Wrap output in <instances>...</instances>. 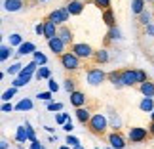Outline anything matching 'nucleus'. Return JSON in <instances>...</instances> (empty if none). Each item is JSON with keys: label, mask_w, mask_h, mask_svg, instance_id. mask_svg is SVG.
<instances>
[{"label": "nucleus", "mask_w": 154, "mask_h": 149, "mask_svg": "<svg viewBox=\"0 0 154 149\" xmlns=\"http://www.w3.org/2000/svg\"><path fill=\"white\" fill-rule=\"evenodd\" d=\"M88 126L93 134H103L106 128H109V121H106V117L101 115V113H97V115L91 117V121L88 122Z\"/></svg>", "instance_id": "obj_1"}, {"label": "nucleus", "mask_w": 154, "mask_h": 149, "mask_svg": "<svg viewBox=\"0 0 154 149\" xmlns=\"http://www.w3.org/2000/svg\"><path fill=\"white\" fill-rule=\"evenodd\" d=\"M61 65L69 71H76L80 67V57H76L72 52H67V53L61 56Z\"/></svg>", "instance_id": "obj_2"}, {"label": "nucleus", "mask_w": 154, "mask_h": 149, "mask_svg": "<svg viewBox=\"0 0 154 149\" xmlns=\"http://www.w3.org/2000/svg\"><path fill=\"white\" fill-rule=\"evenodd\" d=\"M72 53H74L76 57H80V59H88V57H91L95 52L91 50V46H90V44L78 42V44H74V46H72Z\"/></svg>", "instance_id": "obj_3"}, {"label": "nucleus", "mask_w": 154, "mask_h": 149, "mask_svg": "<svg viewBox=\"0 0 154 149\" xmlns=\"http://www.w3.org/2000/svg\"><path fill=\"white\" fill-rule=\"evenodd\" d=\"M69 10L67 8H59V10H55V11H51V14H50V17H48V19L50 21H53V23H55V25H65V23H67L69 21Z\"/></svg>", "instance_id": "obj_4"}, {"label": "nucleus", "mask_w": 154, "mask_h": 149, "mask_svg": "<svg viewBox=\"0 0 154 149\" xmlns=\"http://www.w3.org/2000/svg\"><path fill=\"white\" fill-rule=\"evenodd\" d=\"M86 79H88V82H90L91 86H99L101 82L106 79V75L103 73L101 69H97V67H93V69H90L88 71V75H86Z\"/></svg>", "instance_id": "obj_5"}, {"label": "nucleus", "mask_w": 154, "mask_h": 149, "mask_svg": "<svg viewBox=\"0 0 154 149\" xmlns=\"http://www.w3.org/2000/svg\"><path fill=\"white\" fill-rule=\"evenodd\" d=\"M146 136H149V132H146L145 128L133 126V128H129L128 138H129V141H131V144H141V141H145V140H146Z\"/></svg>", "instance_id": "obj_6"}, {"label": "nucleus", "mask_w": 154, "mask_h": 149, "mask_svg": "<svg viewBox=\"0 0 154 149\" xmlns=\"http://www.w3.org/2000/svg\"><path fill=\"white\" fill-rule=\"evenodd\" d=\"M133 84H137L135 69H124L122 71V86H133Z\"/></svg>", "instance_id": "obj_7"}, {"label": "nucleus", "mask_w": 154, "mask_h": 149, "mask_svg": "<svg viewBox=\"0 0 154 149\" xmlns=\"http://www.w3.org/2000/svg\"><path fill=\"white\" fill-rule=\"evenodd\" d=\"M48 46H50V50L55 53V56H63V53H67V52H65V46H67V44H65L59 37L48 40Z\"/></svg>", "instance_id": "obj_8"}, {"label": "nucleus", "mask_w": 154, "mask_h": 149, "mask_svg": "<svg viewBox=\"0 0 154 149\" xmlns=\"http://www.w3.org/2000/svg\"><path fill=\"white\" fill-rule=\"evenodd\" d=\"M109 144H110L112 149H124L126 147V138H124L120 132H112L109 136Z\"/></svg>", "instance_id": "obj_9"}, {"label": "nucleus", "mask_w": 154, "mask_h": 149, "mask_svg": "<svg viewBox=\"0 0 154 149\" xmlns=\"http://www.w3.org/2000/svg\"><path fill=\"white\" fill-rule=\"evenodd\" d=\"M57 33H59V29H57L55 23L50 21V19H46L44 21V38L46 40H51V38L57 37Z\"/></svg>", "instance_id": "obj_10"}, {"label": "nucleus", "mask_w": 154, "mask_h": 149, "mask_svg": "<svg viewBox=\"0 0 154 149\" xmlns=\"http://www.w3.org/2000/svg\"><path fill=\"white\" fill-rule=\"evenodd\" d=\"M67 10H69L70 15H80L82 10H84V2H82V0H70L67 4Z\"/></svg>", "instance_id": "obj_11"}, {"label": "nucleus", "mask_w": 154, "mask_h": 149, "mask_svg": "<svg viewBox=\"0 0 154 149\" xmlns=\"http://www.w3.org/2000/svg\"><path fill=\"white\" fill-rule=\"evenodd\" d=\"M70 103H72L76 109H80V107H84V103H86V96H84L82 92L76 90V92L70 94Z\"/></svg>", "instance_id": "obj_12"}, {"label": "nucleus", "mask_w": 154, "mask_h": 149, "mask_svg": "<svg viewBox=\"0 0 154 149\" xmlns=\"http://www.w3.org/2000/svg\"><path fill=\"white\" fill-rule=\"evenodd\" d=\"M31 79H32V75L21 73L19 76H15V79H14V82H11V86H14V88H21V86L29 84V82H31Z\"/></svg>", "instance_id": "obj_13"}, {"label": "nucleus", "mask_w": 154, "mask_h": 149, "mask_svg": "<svg viewBox=\"0 0 154 149\" xmlns=\"http://www.w3.org/2000/svg\"><path fill=\"white\" fill-rule=\"evenodd\" d=\"M57 37L61 38L65 44H70V42H72V31H70L69 27H65V25H63V27H59V33H57Z\"/></svg>", "instance_id": "obj_14"}, {"label": "nucleus", "mask_w": 154, "mask_h": 149, "mask_svg": "<svg viewBox=\"0 0 154 149\" xmlns=\"http://www.w3.org/2000/svg\"><path fill=\"white\" fill-rule=\"evenodd\" d=\"M23 8V0H4L6 11H19Z\"/></svg>", "instance_id": "obj_15"}, {"label": "nucleus", "mask_w": 154, "mask_h": 149, "mask_svg": "<svg viewBox=\"0 0 154 149\" xmlns=\"http://www.w3.org/2000/svg\"><path fill=\"white\" fill-rule=\"evenodd\" d=\"M139 90H141V94H143L145 98H152L154 96V82H143V84L139 86Z\"/></svg>", "instance_id": "obj_16"}, {"label": "nucleus", "mask_w": 154, "mask_h": 149, "mask_svg": "<svg viewBox=\"0 0 154 149\" xmlns=\"http://www.w3.org/2000/svg\"><path fill=\"white\" fill-rule=\"evenodd\" d=\"M34 52H36V46L32 42H23L19 48H17V53H19V56H27V53H34Z\"/></svg>", "instance_id": "obj_17"}, {"label": "nucleus", "mask_w": 154, "mask_h": 149, "mask_svg": "<svg viewBox=\"0 0 154 149\" xmlns=\"http://www.w3.org/2000/svg\"><path fill=\"white\" fill-rule=\"evenodd\" d=\"M76 118L82 122V124H88L91 121V115H90V111L84 109V107H80V109H76Z\"/></svg>", "instance_id": "obj_18"}, {"label": "nucleus", "mask_w": 154, "mask_h": 149, "mask_svg": "<svg viewBox=\"0 0 154 149\" xmlns=\"http://www.w3.org/2000/svg\"><path fill=\"white\" fill-rule=\"evenodd\" d=\"M139 109L145 111V113H152L154 111V101H152V98H143V101L139 103Z\"/></svg>", "instance_id": "obj_19"}, {"label": "nucleus", "mask_w": 154, "mask_h": 149, "mask_svg": "<svg viewBox=\"0 0 154 149\" xmlns=\"http://www.w3.org/2000/svg\"><path fill=\"white\" fill-rule=\"evenodd\" d=\"M145 4H146L145 0H133V2H131V11L135 15H141L145 11Z\"/></svg>", "instance_id": "obj_20"}, {"label": "nucleus", "mask_w": 154, "mask_h": 149, "mask_svg": "<svg viewBox=\"0 0 154 149\" xmlns=\"http://www.w3.org/2000/svg\"><path fill=\"white\" fill-rule=\"evenodd\" d=\"M103 21L109 25V29H110V27H116V25H114V21H116V19H114V11H112L110 8L103 11Z\"/></svg>", "instance_id": "obj_21"}, {"label": "nucleus", "mask_w": 154, "mask_h": 149, "mask_svg": "<svg viewBox=\"0 0 154 149\" xmlns=\"http://www.w3.org/2000/svg\"><path fill=\"white\" fill-rule=\"evenodd\" d=\"M15 140L19 141V144H25V141H29V134H27V128L25 126H19L15 130Z\"/></svg>", "instance_id": "obj_22"}, {"label": "nucleus", "mask_w": 154, "mask_h": 149, "mask_svg": "<svg viewBox=\"0 0 154 149\" xmlns=\"http://www.w3.org/2000/svg\"><path fill=\"white\" fill-rule=\"evenodd\" d=\"M93 57H95L97 63H106V61H109V50H105V48L97 50L95 53H93Z\"/></svg>", "instance_id": "obj_23"}, {"label": "nucleus", "mask_w": 154, "mask_h": 149, "mask_svg": "<svg viewBox=\"0 0 154 149\" xmlns=\"http://www.w3.org/2000/svg\"><path fill=\"white\" fill-rule=\"evenodd\" d=\"M106 76H109V80L114 86H122V71H112V73H109Z\"/></svg>", "instance_id": "obj_24"}, {"label": "nucleus", "mask_w": 154, "mask_h": 149, "mask_svg": "<svg viewBox=\"0 0 154 149\" xmlns=\"http://www.w3.org/2000/svg\"><path fill=\"white\" fill-rule=\"evenodd\" d=\"M15 109H17V111H31V109H32V101L29 99V98H25V99H21L19 103L15 105Z\"/></svg>", "instance_id": "obj_25"}, {"label": "nucleus", "mask_w": 154, "mask_h": 149, "mask_svg": "<svg viewBox=\"0 0 154 149\" xmlns=\"http://www.w3.org/2000/svg\"><path fill=\"white\" fill-rule=\"evenodd\" d=\"M34 76H36L38 80H42V79H48L50 80L51 79V73H50V69L44 65V67H38V71H36V75H34Z\"/></svg>", "instance_id": "obj_26"}, {"label": "nucleus", "mask_w": 154, "mask_h": 149, "mask_svg": "<svg viewBox=\"0 0 154 149\" xmlns=\"http://www.w3.org/2000/svg\"><path fill=\"white\" fill-rule=\"evenodd\" d=\"M139 23H141V25H145V27H149L150 23H152V15H150V11H149V10H145L143 14L139 15Z\"/></svg>", "instance_id": "obj_27"}, {"label": "nucleus", "mask_w": 154, "mask_h": 149, "mask_svg": "<svg viewBox=\"0 0 154 149\" xmlns=\"http://www.w3.org/2000/svg\"><path fill=\"white\" fill-rule=\"evenodd\" d=\"M32 56H34V61H36V63L40 65V67H44V65L48 63V57H46V56H44L42 52H38V50H36V52L32 53Z\"/></svg>", "instance_id": "obj_28"}, {"label": "nucleus", "mask_w": 154, "mask_h": 149, "mask_svg": "<svg viewBox=\"0 0 154 149\" xmlns=\"http://www.w3.org/2000/svg\"><path fill=\"white\" fill-rule=\"evenodd\" d=\"M23 69H25V65H21V63H14V65H11V67L8 69V73H10V75H17V76H19V75L23 73Z\"/></svg>", "instance_id": "obj_29"}, {"label": "nucleus", "mask_w": 154, "mask_h": 149, "mask_svg": "<svg viewBox=\"0 0 154 149\" xmlns=\"http://www.w3.org/2000/svg\"><path fill=\"white\" fill-rule=\"evenodd\" d=\"M23 126L27 128V134H29V141H31V144H34V141H38V140H36V134H34V128L31 126V122H25Z\"/></svg>", "instance_id": "obj_30"}, {"label": "nucleus", "mask_w": 154, "mask_h": 149, "mask_svg": "<svg viewBox=\"0 0 154 149\" xmlns=\"http://www.w3.org/2000/svg\"><path fill=\"white\" fill-rule=\"evenodd\" d=\"M10 56H11V46L2 44V48H0V59H2V61H6Z\"/></svg>", "instance_id": "obj_31"}, {"label": "nucleus", "mask_w": 154, "mask_h": 149, "mask_svg": "<svg viewBox=\"0 0 154 149\" xmlns=\"http://www.w3.org/2000/svg\"><path fill=\"white\" fill-rule=\"evenodd\" d=\"M21 44H23V37L17 34V33H14L10 37V46H21Z\"/></svg>", "instance_id": "obj_32"}, {"label": "nucleus", "mask_w": 154, "mask_h": 149, "mask_svg": "<svg viewBox=\"0 0 154 149\" xmlns=\"http://www.w3.org/2000/svg\"><path fill=\"white\" fill-rule=\"evenodd\" d=\"M106 38H109V40L120 38V29H118V27H110V29H109V34H106Z\"/></svg>", "instance_id": "obj_33"}, {"label": "nucleus", "mask_w": 154, "mask_h": 149, "mask_svg": "<svg viewBox=\"0 0 154 149\" xmlns=\"http://www.w3.org/2000/svg\"><path fill=\"white\" fill-rule=\"evenodd\" d=\"M15 92H17V88H14V86H11L10 90H6V92L2 94V99H4V103H8V101H10L11 98H14V96H15Z\"/></svg>", "instance_id": "obj_34"}, {"label": "nucleus", "mask_w": 154, "mask_h": 149, "mask_svg": "<svg viewBox=\"0 0 154 149\" xmlns=\"http://www.w3.org/2000/svg\"><path fill=\"white\" fill-rule=\"evenodd\" d=\"M65 144H67V145H70V147L74 149V147H78V145H80V140H78V138H74V136H70V134H69V136H67V140H65Z\"/></svg>", "instance_id": "obj_35"}, {"label": "nucleus", "mask_w": 154, "mask_h": 149, "mask_svg": "<svg viewBox=\"0 0 154 149\" xmlns=\"http://www.w3.org/2000/svg\"><path fill=\"white\" fill-rule=\"evenodd\" d=\"M55 121H57V124H67L70 121V117H69V113H59L55 117Z\"/></svg>", "instance_id": "obj_36"}, {"label": "nucleus", "mask_w": 154, "mask_h": 149, "mask_svg": "<svg viewBox=\"0 0 154 149\" xmlns=\"http://www.w3.org/2000/svg\"><path fill=\"white\" fill-rule=\"evenodd\" d=\"M95 2L97 8H101V10H109L110 8V0H93Z\"/></svg>", "instance_id": "obj_37"}, {"label": "nucleus", "mask_w": 154, "mask_h": 149, "mask_svg": "<svg viewBox=\"0 0 154 149\" xmlns=\"http://www.w3.org/2000/svg\"><path fill=\"white\" fill-rule=\"evenodd\" d=\"M135 73H137V84H143V82H146V73L141 69H135Z\"/></svg>", "instance_id": "obj_38"}, {"label": "nucleus", "mask_w": 154, "mask_h": 149, "mask_svg": "<svg viewBox=\"0 0 154 149\" xmlns=\"http://www.w3.org/2000/svg\"><path fill=\"white\" fill-rule=\"evenodd\" d=\"M65 90H67L69 94L76 92V90H74V80H72V79H67V80H65Z\"/></svg>", "instance_id": "obj_39"}, {"label": "nucleus", "mask_w": 154, "mask_h": 149, "mask_svg": "<svg viewBox=\"0 0 154 149\" xmlns=\"http://www.w3.org/2000/svg\"><path fill=\"white\" fill-rule=\"evenodd\" d=\"M36 98L42 99V101H48V103H50V101H51V92H50V90H48V92H38Z\"/></svg>", "instance_id": "obj_40"}, {"label": "nucleus", "mask_w": 154, "mask_h": 149, "mask_svg": "<svg viewBox=\"0 0 154 149\" xmlns=\"http://www.w3.org/2000/svg\"><path fill=\"white\" fill-rule=\"evenodd\" d=\"M48 111H63V103H55V101H50V103H48Z\"/></svg>", "instance_id": "obj_41"}, {"label": "nucleus", "mask_w": 154, "mask_h": 149, "mask_svg": "<svg viewBox=\"0 0 154 149\" xmlns=\"http://www.w3.org/2000/svg\"><path fill=\"white\" fill-rule=\"evenodd\" d=\"M48 86H50V92H51V94L59 90V84H57V82L53 80V79H50V80H48Z\"/></svg>", "instance_id": "obj_42"}, {"label": "nucleus", "mask_w": 154, "mask_h": 149, "mask_svg": "<svg viewBox=\"0 0 154 149\" xmlns=\"http://www.w3.org/2000/svg\"><path fill=\"white\" fill-rule=\"evenodd\" d=\"M110 122H112V126H114V128H120V117H118L116 113H114V115H112Z\"/></svg>", "instance_id": "obj_43"}, {"label": "nucleus", "mask_w": 154, "mask_h": 149, "mask_svg": "<svg viewBox=\"0 0 154 149\" xmlns=\"http://www.w3.org/2000/svg\"><path fill=\"white\" fill-rule=\"evenodd\" d=\"M63 130H65V132H72V130H74V124H72V121H69L67 124H63Z\"/></svg>", "instance_id": "obj_44"}, {"label": "nucleus", "mask_w": 154, "mask_h": 149, "mask_svg": "<svg viewBox=\"0 0 154 149\" xmlns=\"http://www.w3.org/2000/svg\"><path fill=\"white\" fill-rule=\"evenodd\" d=\"M34 31H36V34H42L44 37V23H38V25L34 27Z\"/></svg>", "instance_id": "obj_45"}, {"label": "nucleus", "mask_w": 154, "mask_h": 149, "mask_svg": "<svg viewBox=\"0 0 154 149\" xmlns=\"http://www.w3.org/2000/svg\"><path fill=\"white\" fill-rule=\"evenodd\" d=\"M11 111H14L11 103H4V105H2V113H11Z\"/></svg>", "instance_id": "obj_46"}, {"label": "nucleus", "mask_w": 154, "mask_h": 149, "mask_svg": "<svg viewBox=\"0 0 154 149\" xmlns=\"http://www.w3.org/2000/svg\"><path fill=\"white\" fill-rule=\"evenodd\" d=\"M29 149H46V147L40 144V141H34V144H31V147H29Z\"/></svg>", "instance_id": "obj_47"}, {"label": "nucleus", "mask_w": 154, "mask_h": 149, "mask_svg": "<svg viewBox=\"0 0 154 149\" xmlns=\"http://www.w3.org/2000/svg\"><path fill=\"white\" fill-rule=\"evenodd\" d=\"M146 34H150V37H154V23H150V25L146 27Z\"/></svg>", "instance_id": "obj_48"}, {"label": "nucleus", "mask_w": 154, "mask_h": 149, "mask_svg": "<svg viewBox=\"0 0 154 149\" xmlns=\"http://www.w3.org/2000/svg\"><path fill=\"white\" fill-rule=\"evenodd\" d=\"M0 149H8V140H6V138L0 140Z\"/></svg>", "instance_id": "obj_49"}, {"label": "nucleus", "mask_w": 154, "mask_h": 149, "mask_svg": "<svg viewBox=\"0 0 154 149\" xmlns=\"http://www.w3.org/2000/svg\"><path fill=\"white\" fill-rule=\"evenodd\" d=\"M59 149H72V147H70V145H61Z\"/></svg>", "instance_id": "obj_50"}, {"label": "nucleus", "mask_w": 154, "mask_h": 149, "mask_svg": "<svg viewBox=\"0 0 154 149\" xmlns=\"http://www.w3.org/2000/svg\"><path fill=\"white\" fill-rule=\"evenodd\" d=\"M150 134H154V122L150 124Z\"/></svg>", "instance_id": "obj_51"}, {"label": "nucleus", "mask_w": 154, "mask_h": 149, "mask_svg": "<svg viewBox=\"0 0 154 149\" xmlns=\"http://www.w3.org/2000/svg\"><path fill=\"white\" fill-rule=\"evenodd\" d=\"M150 117H152V122H154V111H152V113H150Z\"/></svg>", "instance_id": "obj_52"}, {"label": "nucleus", "mask_w": 154, "mask_h": 149, "mask_svg": "<svg viewBox=\"0 0 154 149\" xmlns=\"http://www.w3.org/2000/svg\"><path fill=\"white\" fill-rule=\"evenodd\" d=\"M74 149H84V147H82V145H78V147H74Z\"/></svg>", "instance_id": "obj_53"}, {"label": "nucleus", "mask_w": 154, "mask_h": 149, "mask_svg": "<svg viewBox=\"0 0 154 149\" xmlns=\"http://www.w3.org/2000/svg\"><path fill=\"white\" fill-rule=\"evenodd\" d=\"M145 2H154V0H145Z\"/></svg>", "instance_id": "obj_54"}, {"label": "nucleus", "mask_w": 154, "mask_h": 149, "mask_svg": "<svg viewBox=\"0 0 154 149\" xmlns=\"http://www.w3.org/2000/svg\"><path fill=\"white\" fill-rule=\"evenodd\" d=\"M40 2H46V0H40Z\"/></svg>", "instance_id": "obj_55"}, {"label": "nucleus", "mask_w": 154, "mask_h": 149, "mask_svg": "<svg viewBox=\"0 0 154 149\" xmlns=\"http://www.w3.org/2000/svg\"><path fill=\"white\" fill-rule=\"evenodd\" d=\"M82 2H84V0H82ZM86 2H88V0H86Z\"/></svg>", "instance_id": "obj_56"}, {"label": "nucleus", "mask_w": 154, "mask_h": 149, "mask_svg": "<svg viewBox=\"0 0 154 149\" xmlns=\"http://www.w3.org/2000/svg\"><path fill=\"white\" fill-rule=\"evenodd\" d=\"M95 149H99V147H95Z\"/></svg>", "instance_id": "obj_57"}]
</instances>
